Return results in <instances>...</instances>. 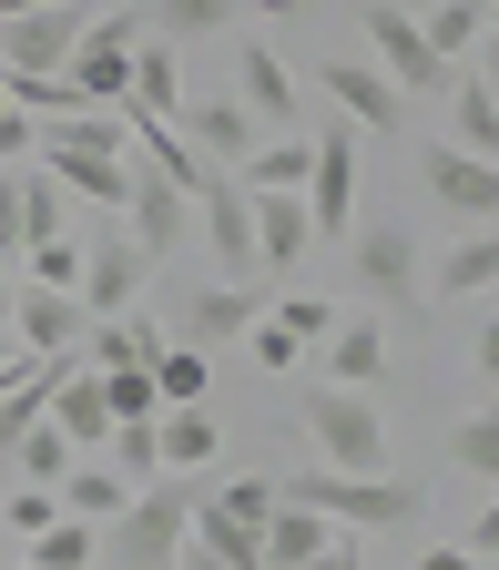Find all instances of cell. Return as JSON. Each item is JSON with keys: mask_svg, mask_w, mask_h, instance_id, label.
<instances>
[{"mask_svg": "<svg viewBox=\"0 0 499 570\" xmlns=\"http://www.w3.org/2000/svg\"><path fill=\"white\" fill-rule=\"evenodd\" d=\"M41 174L61 194H82V204H133V142L112 112H71V122H41Z\"/></svg>", "mask_w": 499, "mask_h": 570, "instance_id": "cell-1", "label": "cell"}, {"mask_svg": "<svg viewBox=\"0 0 499 570\" xmlns=\"http://www.w3.org/2000/svg\"><path fill=\"white\" fill-rule=\"evenodd\" d=\"M194 479H154V489H133V510L102 530V560L112 570H184L194 550Z\"/></svg>", "mask_w": 499, "mask_h": 570, "instance_id": "cell-2", "label": "cell"}, {"mask_svg": "<svg viewBox=\"0 0 499 570\" xmlns=\"http://www.w3.org/2000/svg\"><path fill=\"white\" fill-rule=\"evenodd\" d=\"M285 510H316L336 530H408L418 520V489L408 479H336V469H306V479H275Z\"/></svg>", "mask_w": 499, "mask_h": 570, "instance_id": "cell-3", "label": "cell"}, {"mask_svg": "<svg viewBox=\"0 0 499 570\" xmlns=\"http://www.w3.org/2000/svg\"><path fill=\"white\" fill-rule=\"evenodd\" d=\"M306 439H316V459L336 469V479H388V417H378V397H346V387H306Z\"/></svg>", "mask_w": 499, "mask_h": 570, "instance_id": "cell-4", "label": "cell"}, {"mask_svg": "<svg viewBox=\"0 0 499 570\" xmlns=\"http://www.w3.org/2000/svg\"><path fill=\"white\" fill-rule=\"evenodd\" d=\"M133 51H143V11L92 21V31H82V51H71V71H61V82H71V102L123 122V112H133Z\"/></svg>", "mask_w": 499, "mask_h": 570, "instance_id": "cell-5", "label": "cell"}, {"mask_svg": "<svg viewBox=\"0 0 499 570\" xmlns=\"http://www.w3.org/2000/svg\"><path fill=\"white\" fill-rule=\"evenodd\" d=\"M82 11H71V0H51V11H11L0 21V71H11V82H61L71 71V51H82Z\"/></svg>", "mask_w": 499, "mask_h": 570, "instance_id": "cell-6", "label": "cell"}, {"mask_svg": "<svg viewBox=\"0 0 499 570\" xmlns=\"http://www.w3.org/2000/svg\"><path fill=\"white\" fill-rule=\"evenodd\" d=\"M346 245H356V285H368L378 306H398V316H408V306L428 296V265H418V235H408V214H368V225H356Z\"/></svg>", "mask_w": 499, "mask_h": 570, "instance_id": "cell-7", "label": "cell"}, {"mask_svg": "<svg viewBox=\"0 0 499 570\" xmlns=\"http://www.w3.org/2000/svg\"><path fill=\"white\" fill-rule=\"evenodd\" d=\"M356 31H368V51H378V82L398 92V102H418V92H449L459 71L428 51V31L408 21V11H356Z\"/></svg>", "mask_w": 499, "mask_h": 570, "instance_id": "cell-8", "label": "cell"}, {"mask_svg": "<svg viewBox=\"0 0 499 570\" xmlns=\"http://www.w3.org/2000/svg\"><path fill=\"white\" fill-rule=\"evenodd\" d=\"M194 235H204V255H214V275L225 285H255V194L235 184V174H214L204 184V204H194Z\"/></svg>", "mask_w": 499, "mask_h": 570, "instance_id": "cell-9", "label": "cell"}, {"mask_svg": "<svg viewBox=\"0 0 499 570\" xmlns=\"http://www.w3.org/2000/svg\"><path fill=\"white\" fill-rule=\"evenodd\" d=\"M418 184L459 225H499V164H469L459 142H418Z\"/></svg>", "mask_w": 499, "mask_h": 570, "instance_id": "cell-10", "label": "cell"}, {"mask_svg": "<svg viewBox=\"0 0 499 570\" xmlns=\"http://www.w3.org/2000/svg\"><path fill=\"white\" fill-rule=\"evenodd\" d=\"M143 285H154V255H143L133 235H92L82 245V316H133V296H143Z\"/></svg>", "mask_w": 499, "mask_h": 570, "instance_id": "cell-11", "label": "cell"}, {"mask_svg": "<svg viewBox=\"0 0 499 570\" xmlns=\"http://www.w3.org/2000/svg\"><path fill=\"white\" fill-rule=\"evenodd\" d=\"M255 132H265V122H255L235 92H204V102H184V142H194V154H204L214 174H245V164L265 154Z\"/></svg>", "mask_w": 499, "mask_h": 570, "instance_id": "cell-12", "label": "cell"}, {"mask_svg": "<svg viewBox=\"0 0 499 570\" xmlns=\"http://www.w3.org/2000/svg\"><path fill=\"white\" fill-rule=\"evenodd\" d=\"M316 387L378 397V387H388V326H378V316H346V326L316 346Z\"/></svg>", "mask_w": 499, "mask_h": 570, "instance_id": "cell-13", "label": "cell"}, {"mask_svg": "<svg viewBox=\"0 0 499 570\" xmlns=\"http://www.w3.org/2000/svg\"><path fill=\"white\" fill-rule=\"evenodd\" d=\"M306 225H316V235H356V142H346V132H326V142H316Z\"/></svg>", "mask_w": 499, "mask_h": 570, "instance_id": "cell-14", "label": "cell"}, {"mask_svg": "<svg viewBox=\"0 0 499 570\" xmlns=\"http://www.w3.org/2000/svg\"><path fill=\"white\" fill-rule=\"evenodd\" d=\"M51 428L71 439V459H82V449H112V407H102V377L82 367V356H61V377H51Z\"/></svg>", "mask_w": 499, "mask_h": 570, "instance_id": "cell-15", "label": "cell"}, {"mask_svg": "<svg viewBox=\"0 0 499 570\" xmlns=\"http://www.w3.org/2000/svg\"><path fill=\"white\" fill-rule=\"evenodd\" d=\"M82 296H41V285H21V296H11V346L21 356H71V346H82Z\"/></svg>", "mask_w": 499, "mask_h": 570, "instance_id": "cell-16", "label": "cell"}, {"mask_svg": "<svg viewBox=\"0 0 499 570\" xmlns=\"http://www.w3.org/2000/svg\"><path fill=\"white\" fill-rule=\"evenodd\" d=\"M123 214H133L123 235H133L143 255H174V245L194 235V204H184V194H174L164 174H143V164H133V204H123Z\"/></svg>", "mask_w": 499, "mask_h": 570, "instance_id": "cell-17", "label": "cell"}, {"mask_svg": "<svg viewBox=\"0 0 499 570\" xmlns=\"http://www.w3.org/2000/svg\"><path fill=\"white\" fill-rule=\"evenodd\" d=\"M326 102H336L356 132H398V122H408V102L378 82V61H336V51H326Z\"/></svg>", "mask_w": 499, "mask_h": 570, "instance_id": "cell-18", "label": "cell"}, {"mask_svg": "<svg viewBox=\"0 0 499 570\" xmlns=\"http://www.w3.org/2000/svg\"><path fill=\"white\" fill-rule=\"evenodd\" d=\"M235 102H245V112L285 142V122H296V71H285L265 41H245V61H235Z\"/></svg>", "mask_w": 499, "mask_h": 570, "instance_id": "cell-19", "label": "cell"}, {"mask_svg": "<svg viewBox=\"0 0 499 570\" xmlns=\"http://www.w3.org/2000/svg\"><path fill=\"white\" fill-rule=\"evenodd\" d=\"M255 326H265L255 285H204V296L184 306V336H194V356H204V346H235V336H255Z\"/></svg>", "mask_w": 499, "mask_h": 570, "instance_id": "cell-20", "label": "cell"}, {"mask_svg": "<svg viewBox=\"0 0 499 570\" xmlns=\"http://www.w3.org/2000/svg\"><path fill=\"white\" fill-rule=\"evenodd\" d=\"M499 285V235L479 225V235H459L439 265H428V296H449V306H469V296H489Z\"/></svg>", "mask_w": 499, "mask_h": 570, "instance_id": "cell-21", "label": "cell"}, {"mask_svg": "<svg viewBox=\"0 0 499 570\" xmlns=\"http://www.w3.org/2000/svg\"><path fill=\"white\" fill-rule=\"evenodd\" d=\"M306 245H316L306 194H255V255H265V265H296Z\"/></svg>", "mask_w": 499, "mask_h": 570, "instance_id": "cell-22", "label": "cell"}, {"mask_svg": "<svg viewBox=\"0 0 499 570\" xmlns=\"http://www.w3.org/2000/svg\"><path fill=\"white\" fill-rule=\"evenodd\" d=\"M154 439H164V469H174V479L214 469V449H225V439H214V407H164V417H154Z\"/></svg>", "mask_w": 499, "mask_h": 570, "instance_id": "cell-23", "label": "cell"}, {"mask_svg": "<svg viewBox=\"0 0 499 570\" xmlns=\"http://www.w3.org/2000/svg\"><path fill=\"white\" fill-rule=\"evenodd\" d=\"M133 112H143V122H174V112H184V71H174V51H164L154 31H143V51H133Z\"/></svg>", "mask_w": 499, "mask_h": 570, "instance_id": "cell-24", "label": "cell"}, {"mask_svg": "<svg viewBox=\"0 0 499 570\" xmlns=\"http://www.w3.org/2000/svg\"><path fill=\"white\" fill-rule=\"evenodd\" d=\"M336 540H326V520L316 510H285L275 499V520H265V570H306V560H326Z\"/></svg>", "mask_w": 499, "mask_h": 570, "instance_id": "cell-25", "label": "cell"}, {"mask_svg": "<svg viewBox=\"0 0 499 570\" xmlns=\"http://www.w3.org/2000/svg\"><path fill=\"white\" fill-rule=\"evenodd\" d=\"M61 235H71V194L31 164V174H21V255H31V245H61Z\"/></svg>", "mask_w": 499, "mask_h": 570, "instance_id": "cell-26", "label": "cell"}, {"mask_svg": "<svg viewBox=\"0 0 499 570\" xmlns=\"http://www.w3.org/2000/svg\"><path fill=\"white\" fill-rule=\"evenodd\" d=\"M51 499H61V520H82V530H92V520H123V510H133V489H123L112 469H71Z\"/></svg>", "mask_w": 499, "mask_h": 570, "instance_id": "cell-27", "label": "cell"}, {"mask_svg": "<svg viewBox=\"0 0 499 570\" xmlns=\"http://www.w3.org/2000/svg\"><path fill=\"white\" fill-rule=\"evenodd\" d=\"M306 174H316V142L285 132V142H265V154H255L235 184H245V194H306Z\"/></svg>", "mask_w": 499, "mask_h": 570, "instance_id": "cell-28", "label": "cell"}, {"mask_svg": "<svg viewBox=\"0 0 499 570\" xmlns=\"http://www.w3.org/2000/svg\"><path fill=\"white\" fill-rule=\"evenodd\" d=\"M418 31H428V51H439L449 71H469V41L489 31V11L479 0H449V11H418Z\"/></svg>", "mask_w": 499, "mask_h": 570, "instance_id": "cell-29", "label": "cell"}, {"mask_svg": "<svg viewBox=\"0 0 499 570\" xmlns=\"http://www.w3.org/2000/svg\"><path fill=\"white\" fill-rule=\"evenodd\" d=\"M92 377H102V367H92ZM102 407H112V428H154V417H164L154 367H112V377H102Z\"/></svg>", "mask_w": 499, "mask_h": 570, "instance_id": "cell-30", "label": "cell"}, {"mask_svg": "<svg viewBox=\"0 0 499 570\" xmlns=\"http://www.w3.org/2000/svg\"><path fill=\"white\" fill-rule=\"evenodd\" d=\"M449 102H459V154H469V164H499V112H489V92H479V71H459Z\"/></svg>", "mask_w": 499, "mask_h": 570, "instance_id": "cell-31", "label": "cell"}, {"mask_svg": "<svg viewBox=\"0 0 499 570\" xmlns=\"http://www.w3.org/2000/svg\"><path fill=\"white\" fill-rule=\"evenodd\" d=\"M11 469H21V489H61L71 469H82V459H71V439H61V428L41 417V428H31V439L11 449Z\"/></svg>", "mask_w": 499, "mask_h": 570, "instance_id": "cell-32", "label": "cell"}, {"mask_svg": "<svg viewBox=\"0 0 499 570\" xmlns=\"http://www.w3.org/2000/svg\"><path fill=\"white\" fill-rule=\"evenodd\" d=\"M143 31L174 51V41H214V31H235V11H214V0H174V11H154Z\"/></svg>", "mask_w": 499, "mask_h": 570, "instance_id": "cell-33", "label": "cell"}, {"mask_svg": "<svg viewBox=\"0 0 499 570\" xmlns=\"http://www.w3.org/2000/svg\"><path fill=\"white\" fill-rule=\"evenodd\" d=\"M21 560H31V570H92V560H102V540H92L82 520H61V530H41Z\"/></svg>", "mask_w": 499, "mask_h": 570, "instance_id": "cell-34", "label": "cell"}, {"mask_svg": "<svg viewBox=\"0 0 499 570\" xmlns=\"http://www.w3.org/2000/svg\"><path fill=\"white\" fill-rule=\"evenodd\" d=\"M112 479L123 489H154L164 479V439H154V428H112Z\"/></svg>", "mask_w": 499, "mask_h": 570, "instance_id": "cell-35", "label": "cell"}, {"mask_svg": "<svg viewBox=\"0 0 499 570\" xmlns=\"http://www.w3.org/2000/svg\"><path fill=\"white\" fill-rule=\"evenodd\" d=\"M204 499H214V510H225V520H245L255 540H265V520H275V479H214Z\"/></svg>", "mask_w": 499, "mask_h": 570, "instance_id": "cell-36", "label": "cell"}, {"mask_svg": "<svg viewBox=\"0 0 499 570\" xmlns=\"http://www.w3.org/2000/svg\"><path fill=\"white\" fill-rule=\"evenodd\" d=\"M449 459H459L469 479L499 489V417H459V428H449Z\"/></svg>", "mask_w": 499, "mask_h": 570, "instance_id": "cell-37", "label": "cell"}, {"mask_svg": "<svg viewBox=\"0 0 499 570\" xmlns=\"http://www.w3.org/2000/svg\"><path fill=\"white\" fill-rule=\"evenodd\" d=\"M265 316H275V326H285V336H296V346H306V356H316V346H326V336H336V326H346V316H336V306H326V296H285V306H265Z\"/></svg>", "mask_w": 499, "mask_h": 570, "instance_id": "cell-38", "label": "cell"}, {"mask_svg": "<svg viewBox=\"0 0 499 570\" xmlns=\"http://www.w3.org/2000/svg\"><path fill=\"white\" fill-rule=\"evenodd\" d=\"M31 285H41V296H82V235L31 245Z\"/></svg>", "mask_w": 499, "mask_h": 570, "instance_id": "cell-39", "label": "cell"}, {"mask_svg": "<svg viewBox=\"0 0 499 570\" xmlns=\"http://www.w3.org/2000/svg\"><path fill=\"white\" fill-rule=\"evenodd\" d=\"M154 387H164V407H204V356L194 346H164L154 356Z\"/></svg>", "mask_w": 499, "mask_h": 570, "instance_id": "cell-40", "label": "cell"}, {"mask_svg": "<svg viewBox=\"0 0 499 570\" xmlns=\"http://www.w3.org/2000/svg\"><path fill=\"white\" fill-rule=\"evenodd\" d=\"M0 520H11V540L31 550L41 530H61V499H51V489H11V499H0Z\"/></svg>", "mask_w": 499, "mask_h": 570, "instance_id": "cell-41", "label": "cell"}, {"mask_svg": "<svg viewBox=\"0 0 499 570\" xmlns=\"http://www.w3.org/2000/svg\"><path fill=\"white\" fill-rule=\"evenodd\" d=\"M245 346H255V367H296V356H306V346H296V336H285V326H275V316H265V326H255V336H245Z\"/></svg>", "mask_w": 499, "mask_h": 570, "instance_id": "cell-42", "label": "cell"}, {"mask_svg": "<svg viewBox=\"0 0 499 570\" xmlns=\"http://www.w3.org/2000/svg\"><path fill=\"white\" fill-rule=\"evenodd\" d=\"M469 367L499 387V306H489V316H479V336H469Z\"/></svg>", "mask_w": 499, "mask_h": 570, "instance_id": "cell-43", "label": "cell"}, {"mask_svg": "<svg viewBox=\"0 0 499 570\" xmlns=\"http://www.w3.org/2000/svg\"><path fill=\"white\" fill-rule=\"evenodd\" d=\"M0 255H21V174H0Z\"/></svg>", "mask_w": 499, "mask_h": 570, "instance_id": "cell-44", "label": "cell"}, {"mask_svg": "<svg viewBox=\"0 0 499 570\" xmlns=\"http://www.w3.org/2000/svg\"><path fill=\"white\" fill-rule=\"evenodd\" d=\"M469 560H499V499H479V520H469Z\"/></svg>", "mask_w": 499, "mask_h": 570, "instance_id": "cell-45", "label": "cell"}, {"mask_svg": "<svg viewBox=\"0 0 499 570\" xmlns=\"http://www.w3.org/2000/svg\"><path fill=\"white\" fill-rule=\"evenodd\" d=\"M418 570H479V560H469V550H449V540H439V550H418Z\"/></svg>", "mask_w": 499, "mask_h": 570, "instance_id": "cell-46", "label": "cell"}, {"mask_svg": "<svg viewBox=\"0 0 499 570\" xmlns=\"http://www.w3.org/2000/svg\"><path fill=\"white\" fill-rule=\"evenodd\" d=\"M479 92H489V112H499V41H489V61H479Z\"/></svg>", "mask_w": 499, "mask_h": 570, "instance_id": "cell-47", "label": "cell"}, {"mask_svg": "<svg viewBox=\"0 0 499 570\" xmlns=\"http://www.w3.org/2000/svg\"><path fill=\"white\" fill-rule=\"evenodd\" d=\"M21 367H31V356L11 346V326H0V377H21Z\"/></svg>", "mask_w": 499, "mask_h": 570, "instance_id": "cell-48", "label": "cell"}, {"mask_svg": "<svg viewBox=\"0 0 499 570\" xmlns=\"http://www.w3.org/2000/svg\"><path fill=\"white\" fill-rule=\"evenodd\" d=\"M306 570H356V550H346V540H336V550H326V560H306Z\"/></svg>", "mask_w": 499, "mask_h": 570, "instance_id": "cell-49", "label": "cell"}, {"mask_svg": "<svg viewBox=\"0 0 499 570\" xmlns=\"http://www.w3.org/2000/svg\"><path fill=\"white\" fill-rule=\"evenodd\" d=\"M184 570H225V560H204V550H184Z\"/></svg>", "mask_w": 499, "mask_h": 570, "instance_id": "cell-50", "label": "cell"}, {"mask_svg": "<svg viewBox=\"0 0 499 570\" xmlns=\"http://www.w3.org/2000/svg\"><path fill=\"white\" fill-rule=\"evenodd\" d=\"M0 570H31V560H0Z\"/></svg>", "mask_w": 499, "mask_h": 570, "instance_id": "cell-51", "label": "cell"}, {"mask_svg": "<svg viewBox=\"0 0 499 570\" xmlns=\"http://www.w3.org/2000/svg\"><path fill=\"white\" fill-rule=\"evenodd\" d=\"M356 570H368V560H356Z\"/></svg>", "mask_w": 499, "mask_h": 570, "instance_id": "cell-52", "label": "cell"}]
</instances>
